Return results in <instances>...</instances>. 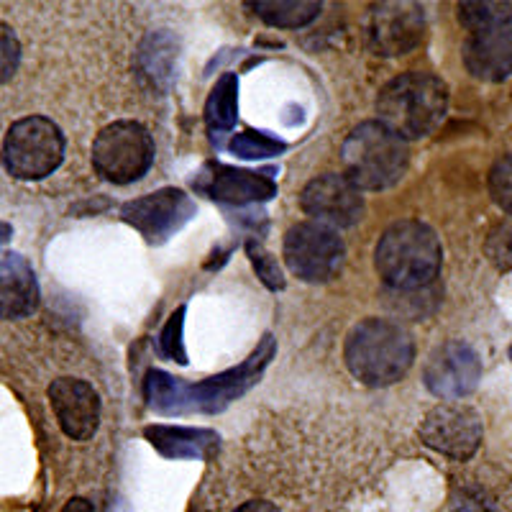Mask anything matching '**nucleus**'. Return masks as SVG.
Wrapping results in <instances>:
<instances>
[{"instance_id": "nucleus-1", "label": "nucleus", "mask_w": 512, "mask_h": 512, "mask_svg": "<svg viewBox=\"0 0 512 512\" xmlns=\"http://www.w3.org/2000/svg\"><path fill=\"white\" fill-rule=\"evenodd\" d=\"M274 354H277V341L272 333H267L239 367L226 369L203 382L190 384L185 379L162 372V369H149L144 379V397L149 408L157 410L159 415L221 413L262 379Z\"/></svg>"}, {"instance_id": "nucleus-2", "label": "nucleus", "mask_w": 512, "mask_h": 512, "mask_svg": "<svg viewBox=\"0 0 512 512\" xmlns=\"http://www.w3.org/2000/svg\"><path fill=\"white\" fill-rule=\"evenodd\" d=\"M443 249L436 231L420 221L392 223L374 251V267L387 287L415 292L433 285L441 272Z\"/></svg>"}, {"instance_id": "nucleus-3", "label": "nucleus", "mask_w": 512, "mask_h": 512, "mask_svg": "<svg viewBox=\"0 0 512 512\" xmlns=\"http://www.w3.org/2000/svg\"><path fill=\"white\" fill-rule=\"evenodd\" d=\"M346 367L361 384L387 387L408 374L415 361V341L408 328L387 318H367L346 336Z\"/></svg>"}, {"instance_id": "nucleus-4", "label": "nucleus", "mask_w": 512, "mask_h": 512, "mask_svg": "<svg viewBox=\"0 0 512 512\" xmlns=\"http://www.w3.org/2000/svg\"><path fill=\"white\" fill-rule=\"evenodd\" d=\"M446 108V82L431 72L397 75L377 95L379 123H384L402 141L433 134L441 126Z\"/></svg>"}, {"instance_id": "nucleus-5", "label": "nucleus", "mask_w": 512, "mask_h": 512, "mask_svg": "<svg viewBox=\"0 0 512 512\" xmlns=\"http://www.w3.org/2000/svg\"><path fill=\"white\" fill-rule=\"evenodd\" d=\"M341 162L359 190H387L408 169V144L384 123L364 121L346 136Z\"/></svg>"}, {"instance_id": "nucleus-6", "label": "nucleus", "mask_w": 512, "mask_h": 512, "mask_svg": "<svg viewBox=\"0 0 512 512\" xmlns=\"http://www.w3.org/2000/svg\"><path fill=\"white\" fill-rule=\"evenodd\" d=\"M62 128L47 116H26L11 123L3 136L0 159L13 180L36 182L57 172L64 159Z\"/></svg>"}, {"instance_id": "nucleus-7", "label": "nucleus", "mask_w": 512, "mask_h": 512, "mask_svg": "<svg viewBox=\"0 0 512 512\" xmlns=\"http://www.w3.org/2000/svg\"><path fill=\"white\" fill-rule=\"evenodd\" d=\"M154 139L141 123L116 121L105 126L93 141V167L113 185L136 182L152 169Z\"/></svg>"}, {"instance_id": "nucleus-8", "label": "nucleus", "mask_w": 512, "mask_h": 512, "mask_svg": "<svg viewBox=\"0 0 512 512\" xmlns=\"http://www.w3.org/2000/svg\"><path fill=\"white\" fill-rule=\"evenodd\" d=\"M346 246L333 228L323 223H297L285 236V262L303 282H331L344 267Z\"/></svg>"}, {"instance_id": "nucleus-9", "label": "nucleus", "mask_w": 512, "mask_h": 512, "mask_svg": "<svg viewBox=\"0 0 512 512\" xmlns=\"http://www.w3.org/2000/svg\"><path fill=\"white\" fill-rule=\"evenodd\" d=\"M121 218L144 236L146 244L159 246L195 218V203L180 187H162L152 195L128 200Z\"/></svg>"}, {"instance_id": "nucleus-10", "label": "nucleus", "mask_w": 512, "mask_h": 512, "mask_svg": "<svg viewBox=\"0 0 512 512\" xmlns=\"http://www.w3.org/2000/svg\"><path fill=\"white\" fill-rule=\"evenodd\" d=\"M482 418L474 408L443 402L420 423V441L456 461H466L482 443Z\"/></svg>"}, {"instance_id": "nucleus-11", "label": "nucleus", "mask_w": 512, "mask_h": 512, "mask_svg": "<svg viewBox=\"0 0 512 512\" xmlns=\"http://www.w3.org/2000/svg\"><path fill=\"white\" fill-rule=\"evenodd\" d=\"M300 205L315 223L328 228H349L364 218V195L346 175H320L300 192Z\"/></svg>"}, {"instance_id": "nucleus-12", "label": "nucleus", "mask_w": 512, "mask_h": 512, "mask_svg": "<svg viewBox=\"0 0 512 512\" xmlns=\"http://www.w3.org/2000/svg\"><path fill=\"white\" fill-rule=\"evenodd\" d=\"M482 379V361L477 351L461 341L436 346L423 369L425 387L441 400H461L472 395Z\"/></svg>"}, {"instance_id": "nucleus-13", "label": "nucleus", "mask_w": 512, "mask_h": 512, "mask_svg": "<svg viewBox=\"0 0 512 512\" xmlns=\"http://www.w3.org/2000/svg\"><path fill=\"white\" fill-rule=\"evenodd\" d=\"M425 34V16L418 3H382L367 18V39L374 54L400 57L413 52Z\"/></svg>"}, {"instance_id": "nucleus-14", "label": "nucleus", "mask_w": 512, "mask_h": 512, "mask_svg": "<svg viewBox=\"0 0 512 512\" xmlns=\"http://www.w3.org/2000/svg\"><path fill=\"white\" fill-rule=\"evenodd\" d=\"M54 415L72 441H90L100 425V397L85 379L59 377L49 387Z\"/></svg>"}, {"instance_id": "nucleus-15", "label": "nucleus", "mask_w": 512, "mask_h": 512, "mask_svg": "<svg viewBox=\"0 0 512 512\" xmlns=\"http://www.w3.org/2000/svg\"><path fill=\"white\" fill-rule=\"evenodd\" d=\"M198 182L200 190L213 200L231 205L264 203L277 195V182L269 172H251V169L226 167V164H210Z\"/></svg>"}, {"instance_id": "nucleus-16", "label": "nucleus", "mask_w": 512, "mask_h": 512, "mask_svg": "<svg viewBox=\"0 0 512 512\" xmlns=\"http://www.w3.org/2000/svg\"><path fill=\"white\" fill-rule=\"evenodd\" d=\"M464 64L477 80L500 82L512 75V24L469 34Z\"/></svg>"}, {"instance_id": "nucleus-17", "label": "nucleus", "mask_w": 512, "mask_h": 512, "mask_svg": "<svg viewBox=\"0 0 512 512\" xmlns=\"http://www.w3.org/2000/svg\"><path fill=\"white\" fill-rule=\"evenodd\" d=\"M39 308V282L24 256L16 251L0 254V318H29Z\"/></svg>"}, {"instance_id": "nucleus-18", "label": "nucleus", "mask_w": 512, "mask_h": 512, "mask_svg": "<svg viewBox=\"0 0 512 512\" xmlns=\"http://www.w3.org/2000/svg\"><path fill=\"white\" fill-rule=\"evenodd\" d=\"M144 438L167 459H210L221 446V436L210 428L187 425H146Z\"/></svg>"}, {"instance_id": "nucleus-19", "label": "nucleus", "mask_w": 512, "mask_h": 512, "mask_svg": "<svg viewBox=\"0 0 512 512\" xmlns=\"http://www.w3.org/2000/svg\"><path fill=\"white\" fill-rule=\"evenodd\" d=\"M239 118V77L226 72L221 80L213 85L205 103V123H208L210 134H226L236 126Z\"/></svg>"}, {"instance_id": "nucleus-20", "label": "nucleus", "mask_w": 512, "mask_h": 512, "mask_svg": "<svg viewBox=\"0 0 512 512\" xmlns=\"http://www.w3.org/2000/svg\"><path fill=\"white\" fill-rule=\"evenodd\" d=\"M251 8L264 24L277 26V29H300L318 18L323 6L315 0H256Z\"/></svg>"}, {"instance_id": "nucleus-21", "label": "nucleus", "mask_w": 512, "mask_h": 512, "mask_svg": "<svg viewBox=\"0 0 512 512\" xmlns=\"http://www.w3.org/2000/svg\"><path fill=\"white\" fill-rule=\"evenodd\" d=\"M459 21L469 34L497 29V26L512 24V3H500V0H484V3H461Z\"/></svg>"}, {"instance_id": "nucleus-22", "label": "nucleus", "mask_w": 512, "mask_h": 512, "mask_svg": "<svg viewBox=\"0 0 512 512\" xmlns=\"http://www.w3.org/2000/svg\"><path fill=\"white\" fill-rule=\"evenodd\" d=\"M231 154L241 159H267V157H280L287 149L285 141L274 139V136L262 134V131H241L228 141Z\"/></svg>"}, {"instance_id": "nucleus-23", "label": "nucleus", "mask_w": 512, "mask_h": 512, "mask_svg": "<svg viewBox=\"0 0 512 512\" xmlns=\"http://www.w3.org/2000/svg\"><path fill=\"white\" fill-rule=\"evenodd\" d=\"M487 256L489 262L502 269V272L512 269V216H505L489 231Z\"/></svg>"}, {"instance_id": "nucleus-24", "label": "nucleus", "mask_w": 512, "mask_h": 512, "mask_svg": "<svg viewBox=\"0 0 512 512\" xmlns=\"http://www.w3.org/2000/svg\"><path fill=\"white\" fill-rule=\"evenodd\" d=\"M246 254H249V262L254 264L259 280H262L269 290H282V287H285V274H282L280 264H277V259H274L259 241H249V244H246Z\"/></svg>"}, {"instance_id": "nucleus-25", "label": "nucleus", "mask_w": 512, "mask_h": 512, "mask_svg": "<svg viewBox=\"0 0 512 512\" xmlns=\"http://www.w3.org/2000/svg\"><path fill=\"white\" fill-rule=\"evenodd\" d=\"M182 328H185V305L177 308V313H172V318L167 320L162 336H159V346H162V354L169 361H177V364H187L185 354V341H182Z\"/></svg>"}, {"instance_id": "nucleus-26", "label": "nucleus", "mask_w": 512, "mask_h": 512, "mask_svg": "<svg viewBox=\"0 0 512 512\" xmlns=\"http://www.w3.org/2000/svg\"><path fill=\"white\" fill-rule=\"evenodd\" d=\"M489 195L512 216V154L497 159L492 172H489Z\"/></svg>"}, {"instance_id": "nucleus-27", "label": "nucleus", "mask_w": 512, "mask_h": 512, "mask_svg": "<svg viewBox=\"0 0 512 512\" xmlns=\"http://www.w3.org/2000/svg\"><path fill=\"white\" fill-rule=\"evenodd\" d=\"M18 64H21V41L11 26L0 21V88L11 82L18 72Z\"/></svg>"}, {"instance_id": "nucleus-28", "label": "nucleus", "mask_w": 512, "mask_h": 512, "mask_svg": "<svg viewBox=\"0 0 512 512\" xmlns=\"http://www.w3.org/2000/svg\"><path fill=\"white\" fill-rule=\"evenodd\" d=\"M451 512H497V507L489 500H484L482 495L466 492V495H461L459 500L454 502V510Z\"/></svg>"}, {"instance_id": "nucleus-29", "label": "nucleus", "mask_w": 512, "mask_h": 512, "mask_svg": "<svg viewBox=\"0 0 512 512\" xmlns=\"http://www.w3.org/2000/svg\"><path fill=\"white\" fill-rule=\"evenodd\" d=\"M236 512H280V510H277V507H274L272 502L251 500V502H244V505H241Z\"/></svg>"}, {"instance_id": "nucleus-30", "label": "nucleus", "mask_w": 512, "mask_h": 512, "mask_svg": "<svg viewBox=\"0 0 512 512\" xmlns=\"http://www.w3.org/2000/svg\"><path fill=\"white\" fill-rule=\"evenodd\" d=\"M62 512H95V510L85 497H72V500L62 507Z\"/></svg>"}, {"instance_id": "nucleus-31", "label": "nucleus", "mask_w": 512, "mask_h": 512, "mask_svg": "<svg viewBox=\"0 0 512 512\" xmlns=\"http://www.w3.org/2000/svg\"><path fill=\"white\" fill-rule=\"evenodd\" d=\"M11 236H13V228H11V223L0 221V246H3V244H8V241H11Z\"/></svg>"}, {"instance_id": "nucleus-32", "label": "nucleus", "mask_w": 512, "mask_h": 512, "mask_svg": "<svg viewBox=\"0 0 512 512\" xmlns=\"http://www.w3.org/2000/svg\"><path fill=\"white\" fill-rule=\"evenodd\" d=\"M510 359H512V346H510Z\"/></svg>"}]
</instances>
